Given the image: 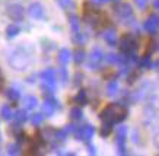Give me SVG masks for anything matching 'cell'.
Instances as JSON below:
<instances>
[{
  "mask_svg": "<svg viewBox=\"0 0 159 156\" xmlns=\"http://www.w3.org/2000/svg\"><path fill=\"white\" fill-rule=\"evenodd\" d=\"M105 41L110 45H116V32L114 31H110L105 34Z\"/></svg>",
  "mask_w": 159,
  "mask_h": 156,
  "instance_id": "19",
  "label": "cell"
},
{
  "mask_svg": "<svg viewBox=\"0 0 159 156\" xmlns=\"http://www.w3.org/2000/svg\"><path fill=\"white\" fill-rule=\"evenodd\" d=\"M7 15H9L13 20H19V19H22L24 9H22L19 5H12L7 7Z\"/></svg>",
  "mask_w": 159,
  "mask_h": 156,
  "instance_id": "6",
  "label": "cell"
},
{
  "mask_svg": "<svg viewBox=\"0 0 159 156\" xmlns=\"http://www.w3.org/2000/svg\"><path fill=\"white\" fill-rule=\"evenodd\" d=\"M104 60V54H102L101 50H93V53L91 54V61H89V66L91 67H98L101 61Z\"/></svg>",
  "mask_w": 159,
  "mask_h": 156,
  "instance_id": "8",
  "label": "cell"
},
{
  "mask_svg": "<svg viewBox=\"0 0 159 156\" xmlns=\"http://www.w3.org/2000/svg\"><path fill=\"white\" fill-rule=\"evenodd\" d=\"M9 63H10V66L13 69H16V70H24L29 64V57H28V54H25L22 50H16V51L12 53V56H10Z\"/></svg>",
  "mask_w": 159,
  "mask_h": 156,
  "instance_id": "3",
  "label": "cell"
},
{
  "mask_svg": "<svg viewBox=\"0 0 159 156\" xmlns=\"http://www.w3.org/2000/svg\"><path fill=\"white\" fill-rule=\"evenodd\" d=\"M29 15L35 18V19H39V18H43L44 16V9L43 6L38 5V3H34V5L29 6Z\"/></svg>",
  "mask_w": 159,
  "mask_h": 156,
  "instance_id": "10",
  "label": "cell"
},
{
  "mask_svg": "<svg viewBox=\"0 0 159 156\" xmlns=\"http://www.w3.org/2000/svg\"><path fill=\"white\" fill-rule=\"evenodd\" d=\"M76 102L80 104V105H85V104L88 102V96H86V92H85V91H80V92L77 93Z\"/></svg>",
  "mask_w": 159,
  "mask_h": 156,
  "instance_id": "18",
  "label": "cell"
},
{
  "mask_svg": "<svg viewBox=\"0 0 159 156\" xmlns=\"http://www.w3.org/2000/svg\"><path fill=\"white\" fill-rule=\"evenodd\" d=\"M16 123H24L26 120V112L25 111H16V114L13 115Z\"/></svg>",
  "mask_w": 159,
  "mask_h": 156,
  "instance_id": "21",
  "label": "cell"
},
{
  "mask_svg": "<svg viewBox=\"0 0 159 156\" xmlns=\"http://www.w3.org/2000/svg\"><path fill=\"white\" fill-rule=\"evenodd\" d=\"M6 95H7V98H9V99H10V101H12V102H16V101L19 99V96H20V95H19V92H18L16 89H9Z\"/></svg>",
  "mask_w": 159,
  "mask_h": 156,
  "instance_id": "17",
  "label": "cell"
},
{
  "mask_svg": "<svg viewBox=\"0 0 159 156\" xmlns=\"http://www.w3.org/2000/svg\"><path fill=\"white\" fill-rule=\"evenodd\" d=\"M155 66H156V67H158V70H159V60L156 61V64H155Z\"/></svg>",
  "mask_w": 159,
  "mask_h": 156,
  "instance_id": "31",
  "label": "cell"
},
{
  "mask_svg": "<svg viewBox=\"0 0 159 156\" xmlns=\"http://www.w3.org/2000/svg\"><path fill=\"white\" fill-rule=\"evenodd\" d=\"M116 13L117 16L123 20H127V19H131L133 18V12H131V7L129 5H118L116 6Z\"/></svg>",
  "mask_w": 159,
  "mask_h": 156,
  "instance_id": "5",
  "label": "cell"
},
{
  "mask_svg": "<svg viewBox=\"0 0 159 156\" xmlns=\"http://www.w3.org/2000/svg\"><path fill=\"white\" fill-rule=\"evenodd\" d=\"M125 134H127V130L124 127H121L118 133H117V145H118V149H120L121 153H124L125 147H124V141H125Z\"/></svg>",
  "mask_w": 159,
  "mask_h": 156,
  "instance_id": "11",
  "label": "cell"
},
{
  "mask_svg": "<svg viewBox=\"0 0 159 156\" xmlns=\"http://www.w3.org/2000/svg\"><path fill=\"white\" fill-rule=\"evenodd\" d=\"M127 115V108L123 104H110L105 107L101 112V120H102V136H108L112 130V126L117 123L123 121Z\"/></svg>",
  "mask_w": 159,
  "mask_h": 156,
  "instance_id": "1",
  "label": "cell"
},
{
  "mask_svg": "<svg viewBox=\"0 0 159 156\" xmlns=\"http://www.w3.org/2000/svg\"><path fill=\"white\" fill-rule=\"evenodd\" d=\"M159 28V16H150L149 19L145 22V29L149 32H155Z\"/></svg>",
  "mask_w": 159,
  "mask_h": 156,
  "instance_id": "9",
  "label": "cell"
},
{
  "mask_svg": "<svg viewBox=\"0 0 159 156\" xmlns=\"http://www.w3.org/2000/svg\"><path fill=\"white\" fill-rule=\"evenodd\" d=\"M117 89H118V85H117L116 80H112V82L108 83V86H107V92L108 95H114L117 92Z\"/></svg>",
  "mask_w": 159,
  "mask_h": 156,
  "instance_id": "20",
  "label": "cell"
},
{
  "mask_svg": "<svg viewBox=\"0 0 159 156\" xmlns=\"http://www.w3.org/2000/svg\"><path fill=\"white\" fill-rule=\"evenodd\" d=\"M3 85H5V79H3V74L0 72V91L3 89Z\"/></svg>",
  "mask_w": 159,
  "mask_h": 156,
  "instance_id": "28",
  "label": "cell"
},
{
  "mask_svg": "<svg viewBox=\"0 0 159 156\" xmlns=\"http://www.w3.org/2000/svg\"><path fill=\"white\" fill-rule=\"evenodd\" d=\"M72 118L73 120H80L82 118V111L79 108H73L72 109Z\"/></svg>",
  "mask_w": 159,
  "mask_h": 156,
  "instance_id": "24",
  "label": "cell"
},
{
  "mask_svg": "<svg viewBox=\"0 0 159 156\" xmlns=\"http://www.w3.org/2000/svg\"><path fill=\"white\" fill-rule=\"evenodd\" d=\"M24 104L26 109H32V108L37 105V98L32 96V95H28V96L24 98Z\"/></svg>",
  "mask_w": 159,
  "mask_h": 156,
  "instance_id": "13",
  "label": "cell"
},
{
  "mask_svg": "<svg viewBox=\"0 0 159 156\" xmlns=\"http://www.w3.org/2000/svg\"><path fill=\"white\" fill-rule=\"evenodd\" d=\"M69 59H70V53H69L67 50H61L60 56H58V61L61 64H66L69 61Z\"/></svg>",
  "mask_w": 159,
  "mask_h": 156,
  "instance_id": "16",
  "label": "cell"
},
{
  "mask_svg": "<svg viewBox=\"0 0 159 156\" xmlns=\"http://www.w3.org/2000/svg\"><path fill=\"white\" fill-rule=\"evenodd\" d=\"M153 6L156 7V9H159V0H155V2H153Z\"/></svg>",
  "mask_w": 159,
  "mask_h": 156,
  "instance_id": "29",
  "label": "cell"
},
{
  "mask_svg": "<svg viewBox=\"0 0 159 156\" xmlns=\"http://www.w3.org/2000/svg\"><path fill=\"white\" fill-rule=\"evenodd\" d=\"M76 133H77V136L80 137L82 140H86L88 141L92 136H93V127H91V126H83V127H80V128H77Z\"/></svg>",
  "mask_w": 159,
  "mask_h": 156,
  "instance_id": "7",
  "label": "cell"
},
{
  "mask_svg": "<svg viewBox=\"0 0 159 156\" xmlns=\"http://www.w3.org/2000/svg\"><path fill=\"white\" fill-rule=\"evenodd\" d=\"M136 5L139 6L140 9H143V7H146V5H148V0H134Z\"/></svg>",
  "mask_w": 159,
  "mask_h": 156,
  "instance_id": "26",
  "label": "cell"
},
{
  "mask_svg": "<svg viewBox=\"0 0 159 156\" xmlns=\"http://www.w3.org/2000/svg\"><path fill=\"white\" fill-rule=\"evenodd\" d=\"M57 104H58L57 101H54V99H51V98L45 102V105H44V112H45V115H47V117H50V115L57 109V107H58Z\"/></svg>",
  "mask_w": 159,
  "mask_h": 156,
  "instance_id": "12",
  "label": "cell"
},
{
  "mask_svg": "<svg viewBox=\"0 0 159 156\" xmlns=\"http://www.w3.org/2000/svg\"><path fill=\"white\" fill-rule=\"evenodd\" d=\"M93 2H95V3H99V5H101V3H105L107 0H93Z\"/></svg>",
  "mask_w": 159,
  "mask_h": 156,
  "instance_id": "30",
  "label": "cell"
},
{
  "mask_svg": "<svg viewBox=\"0 0 159 156\" xmlns=\"http://www.w3.org/2000/svg\"><path fill=\"white\" fill-rule=\"evenodd\" d=\"M75 56H76V57H75L76 63H80V61H83V59H85V51H83V50H77Z\"/></svg>",
  "mask_w": 159,
  "mask_h": 156,
  "instance_id": "23",
  "label": "cell"
},
{
  "mask_svg": "<svg viewBox=\"0 0 159 156\" xmlns=\"http://www.w3.org/2000/svg\"><path fill=\"white\" fill-rule=\"evenodd\" d=\"M0 115L5 118V120H10V118L13 117V112H12V109H10L9 105H3L2 109H0Z\"/></svg>",
  "mask_w": 159,
  "mask_h": 156,
  "instance_id": "15",
  "label": "cell"
},
{
  "mask_svg": "<svg viewBox=\"0 0 159 156\" xmlns=\"http://www.w3.org/2000/svg\"><path fill=\"white\" fill-rule=\"evenodd\" d=\"M137 48V41L131 34H125L120 41V50L121 53L127 56V57H131V54L136 51Z\"/></svg>",
  "mask_w": 159,
  "mask_h": 156,
  "instance_id": "4",
  "label": "cell"
},
{
  "mask_svg": "<svg viewBox=\"0 0 159 156\" xmlns=\"http://www.w3.org/2000/svg\"><path fill=\"white\" fill-rule=\"evenodd\" d=\"M19 26H18V25H9V26H7V28H6V35H7V37H9V38H13V37H16V35L19 34Z\"/></svg>",
  "mask_w": 159,
  "mask_h": 156,
  "instance_id": "14",
  "label": "cell"
},
{
  "mask_svg": "<svg viewBox=\"0 0 159 156\" xmlns=\"http://www.w3.org/2000/svg\"><path fill=\"white\" fill-rule=\"evenodd\" d=\"M85 20H86L88 24H91L92 26H95V28H101L104 25H107L108 19H107V16L99 12L98 9H89L86 6V10H85Z\"/></svg>",
  "mask_w": 159,
  "mask_h": 156,
  "instance_id": "2",
  "label": "cell"
},
{
  "mask_svg": "<svg viewBox=\"0 0 159 156\" xmlns=\"http://www.w3.org/2000/svg\"><path fill=\"white\" fill-rule=\"evenodd\" d=\"M7 153L9 155H18L19 153V145H10L7 147Z\"/></svg>",
  "mask_w": 159,
  "mask_h": 156,
  "instance_id": "22",
  "label": "cell"
},
{
  "mask_svg": "<svg viewBox=\"0 0 159 156\" xmlns=\"http://www.w3.org/2000/svg\"><path fill=\"white\" fill-rule=\"evenodd\" d=\"M44 115H41V114H34L32 117H31V121L34 123V124H39V123L43 121Z\"/></svg>",
  "mask_w": 159,
  "mask_h": 156,
  "instance_id": "25",
  "label": "cell"
},
{
  "mask_svg": "<svg viewBox=\"0 0 159 156\" xmlns=\"http://www.w3.org/2000/svg\"><path fill=\"white\" fill-rule=\"evenodd\" d=\"M61 5H64V6H70V7H73V3L70 2V0H58Z\"/></svg>",
  "mask_w": 159,
  "mask_h": 156,
  "instance_id": "27",
  "label": "cell"
}]
</instances>
